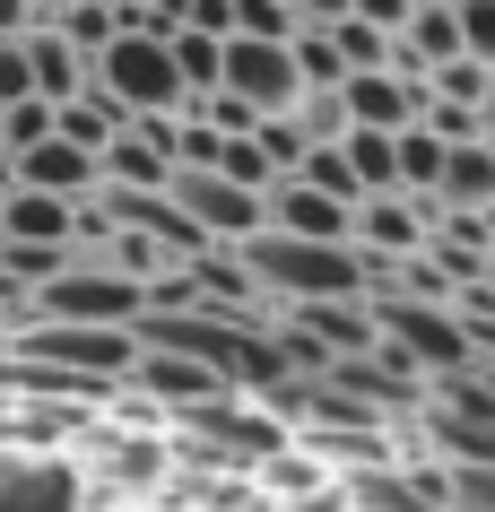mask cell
I'll return each mask as SVG.
<instances>
[{"instance_id":"1","label":"cell","mask_w":495,"mask_h":512,"mask_svg":"<svg viewBox=\"0 0 495 512\" xmlns=\"http://www.w3.org/2000/svg\"><path fill=\"white\" fill-rule=\"evenodd\" d=\"M244 270L261 287L270 313H296V304H365L374 278H365V252L357 243H304V235H261L244 243Z\"/></svg>"},{"instance_id":"2","label":"cell","mask_w":495,"mask_h":512,"mask_svg":"<svg viewBox=\"0 0 495 512\" xmlns=\"http://www.w3.org/2000/svg\"><path fill=\"white\" fill-rule=\"evenodd\" d=\"M87 87L105 96L122 122H148V113H183L192 96H183V70H174V35H148V27H122L96 53V70H87Z\"/></svg>"},{"instance_id":"3","label":"cell","mask_w":495,"mask_h":512,"mask_svg":"<svg viewBox=\"0 0 495 512\" xmlns=\"http://www.w3.org/2000/svg\"><path fill=\"white\" fill-rule=\"evenodd\" d=\"M139 313H148V287H139V278H122L113 261H96V252H70V261H61V278H44V287H35V322L139 330Z\"/></svg>"},{"instance_id":"4","label":"cell","mask_w":495,"mask_h":512,"mask_svg":"<svg viewBox=\"0 0 495 512\" xmlns=\"http://www.w3.org/2000/svg\"><path fill=\"white\" fill-rule=\"evenodd\" d=\"M165 200L192 217L200 243H218V252H244V243L270 226V200H261V191H244L235 174H218V165H209V174H174V183H165Z\"/></svg>"},{"instance_id":"5","label":"cell","mask_w":495,"mask_h":512,"mask_svg":"<svg viewBox=\"0 0 495 512\" xmlns=\"http://www.w3.org/2000/svg\"><path fill=\"white\" fill-rule=\"evenodd\" d=\"M226 96L252 113V122H278V113L304 105V79H296V53L287 44H261V35H226Z\"/></svg>"},{"instance_id":"6","label":"cell","mask_w":495,"mask_h":512,"mask_svg":"<svg viewBox=\"0 0 495 512\" xmlns=\"http://www.w3.org/2000/svg\"><path fill=\"white\" fill-rule=\"evenodd\" d=\"M348 243H357L365 261H417V252L435 243V200L374 191V200H357V217H348Z\"/></svg>"},{"instance_id":"7","label":"cell","mask_w":495,"mask_h":512,"mask_svg":"<svg viewBox=\"0 0 495 512\" xmlns=\"http://www.w3.org/2000/svg\"><path fill=\"white\" fill-rule=\"evenodd\" d=\"M339 486H348V512H443V460L426 452H400L391 469H365Z\"/></svg>"},{"instance_id":"8","label":"cell","mask_w":495,"mask_h":512,"mask_svg":"<svg viewBox=\"0 0 495 512\" xmlns=\"http://www.w3.org/2000/svg\"><path fill=\"white\" fill-rule=\"evenodd\" d=\"M339 105H348V131H409L417 113H426V79H400V70H357V79L339 87Z\"/></svg>"},{"instance_id":"9","label":"cell","mask_w":495,"mask_h":512,"mask_svg":"<svg viewBox=\"0 0 495 512\" xmlns=\"http://www.w3.org/2000/svg\"><path fill=\"white\" fill-rule=\"evenodd\" d=\"M0 243H44V252H79V200L9 183L0 191Z\"/></svg>"},{"instance_id":"10","label":"cell","mask_w":495,"mask_h":512,"mask_svg":"<svg viewBox=\"0 0 495 512\" xmlns=\"http://www.w3.org/2000/svg\"><path fill=\"white\" fill-rule=\"evenodd\" d=\"M348 217L357 209H339L330 191H313V183H270V235H304V243H348Z\"/></svg>"},{"instance_id":"11","label":"cell","mask_w":495,"mask_h":512,"mask_svg":"<svg viewBox=\"0 0 495 512\" xmlns=\"http://www.w3.org/2000/svg\"><path fill=\"white\" fill-rule=\"evenodd\" d=\"M287 330H304L330 365H348V356H374V304H296V313H278Z\"/></svg>"},{"instance_id":"12","label":"cell","mask_w":495,"mask_h":512,"mask_svg":"<svg viewBox=\"0 0 495 512\" xmlns=\"http://www.w3.org/2000/svg\"><path fill=\"white\" fill-rule=\"evenodd\" d=\"M18 183L27 191H53V200H96V157L87 148H70V139H44V148H27L18 157Z\"/></svg>"},{"instance_id":"13","label":"cell","mask_w":495,"mask_h":512,"mask_svg":"<svg viewBox=\"0 0 495 512\" xmlns=\"http://www.w3.org/2000/svg\"><path fill=\"white\" fill-rule=\"evenodd\" d=\"M435 209H461V217H487V209H495V157H487V139H461V148H443Z\"/></svg>"},{"instance_id":"14","label":"cell","mask_w":495,"mask_h":512,"mask_svg":"<svg viewBox=\"0 0 495 512\" xmlns=\"http://www.w3.org/2000/svg\"><path fill=\"white\" fill-rule=\"evenodd\" d=\"M27 70H35V96H44V105H70V96H87V61L70 53V35L53 27V18H44V27L27 35Z\"/></svg>"},{"instance_id":"15","label":"cell","mask_w":495,"mask_h":512,"mask_svg":"<svg viewBox=\"0 0 495 512\" xmlns=\"http://www.w3.org/2000/svg\"><path fill=\"white\" fill-rule=\"evenodd\" d=\"M53 131L70 139V148H87V157H105L113 139H122V113H113L105 96H96V87H87V96H70V105L53 113Z\"/></svg>"},{"instance_id":"16","label":"cell","mask_w":495,"mask_h":512,"mask_svg":"<svg viewBox=\"0 0 495 512\" xmlns=\"http://www.w3.org/2000/svg\"><path fill=\"white\" fill-rule=\"evenodd\" d=\"M391 139H400V131H348V139H339L365 200H374V191H400V148H391Z\"/></svg>"},{"instance_id":"17","label":"cell","mask_w":495,"mask_h":512,"mask_svg":"<svg viewBox=\"0 0 495 512\" xmlns=\"http://www.w3.org/2000/svg\"><path fill=\"white\" fill-rule=\"evenodd\" d=\"M391 148H400V191H409V200H435V183H443V139L426 131V122H409Z\"/></svg>"},{"instance_id":"18","label":"cell","mask_w":495,"mask_h":512,"mask_svg":"<svg viewBox=\"0 0 495 512\" xmlns=\"http://www.w3.org/2000/svg\"><path fill=\"white\" fill-rule=\"evenodd\" d=\"M174 70H183V96H218V79H226V44L218 35H174Z\"/></svg>"},{"instance_id":"19","label":"cell","mask_w":495,"mask_h":512,"mask_svg":"<svg viewBox=\"0 0 495 512\" xmlns=\"http://www.w3.org/2000/svg\"><path fill=\"white\" fill-rule=\"evenodd\" d=\"M487 87H495L487 61H443L435 79H426V96H435V105H461V113H478V122H487Z\"/></svg>"},{"instance_id":"20","label":"cell","mask_w":495,"mask_h":512,"mask_svg":"<svg viewBox=\"0 0 495 512\" xmlns=\"http://www.w3.org/2000/svg\"><path fill=\"white\" fill-rule=\"evenodd\" d=\"M296 183H313V191H330L339 209H357L365 191H357V174H348V148L330 139V148H304V165H296Z\"/></svg>"},{"instance_id":"21","label":"cell","mask_w":495,"mask_h":512,"mask_svg":"<svg viewBox=\"0 0 495 512\" xmlns=\"http://www.w3.org/2000/svg\"><path fill=\"white\" fill-rule=\"evenodd\" d=\"M287 53H296V79H304V87H348V61H339V44H330L322 27H296Z\"/></svg>"},{"instance_id":"22","label":"cell","mask_w":495,"mask_h":512,"mask_svg":"<svg viewBox=\"0 0 495 512\" xmlns=\"http://www.w3.org/2000/svg\"><path fill=\"white\" fill-rule=\"evenodd\" d=\"M330 44H339V61H348V79H357V70H391V35L365 27V18H339Z\"/></svg>"},{"instance_id":"23","label":"cell","mask_w":495,"mask_h":512,"mask_svg":"<svg viewBox=\"0 0 495 512\" xmlns=\"http://www.w3.org/2000/svg\"><path fill=\"white\" fill-rule=\"evenodd\" d=\"M44 139H53V105H44V96H27V105L0 113V148H9V165L27 157V148H44Z\"/></svg>"},{"instance_id":"24","label":"cell","mask_w":495,"mask_h":512,"mask_svg":"<svg viewBox=\"0 0 495 512\" xmlns=\"http://www.w3.org/2000/svg\"><path fill=\"white\" fill-rule=\"evenodd\" d=\"M252 139H261V157H270V174H278V183H287V174L304 165V148H313L296 113H278V122H252Z\"/></svg>"},{"instance_id":"25","label":"cell","mask_w":495,"mask_h":512,"mask_svg":"<svg viewBox=\"0 0 495 512\" xmlns=\"http://www.w3.org/2000/svg\"><path fill=\"white\" fill-rule=\"evenodd\" d=\"M452 18H461V53L495 70V0H452Z\"/></svg>"},{"instance_id":"26","label":"cell","mask_w":495,"mask_h":512,"mask_svg":"<svg viewBox=\"0 0 495 512\" xmlns=\"http://www.w3.org/2000/svg\"><path fill=\"white\" fill-rule=\"evenodd\" d=\"M443 512H495V469H443Z\"/></svg>"},{"instance_id":"27","label":"cell","mask_w":495,"mask_h":512,"mask_svg":"<svg viewBox=\"0 0 495 512\" xmlns=\"http://www.w3.org/2000/svg\"><path fill=\"white\" fill-rule=\"evenodd\" d=\"M27 96H35V70H27V35H18V44H0V113Z\"/></svg>"},{"instance_id":"28","label":"cell","mask_w":495,"mask_h":512,"mask_svg":"<svg viewBox=\"0 0 495 512\" xmlns=\"http://www.w3.org/2000/svg\"><path fill=\"white\" fill-rule=\"evenodd\" d=\"M348 18H365V27H383V35H400L417 18V0H348Z\"/></svg>"},{"instance_id":"29","label":"cell","mask_w":495,"mask_h":512,"mask_svg":"<svg viewBox=\"0 0 495 512\" xmlns=\"http://www.w3.org/2000/svg\"><path fill=\"white\" fill-rule=\"evenodd\" d=\"M44 18H35V0H0V44H18V35H35Z\"/></svg>"},{"instance_id":"30","label":"cell","mask_w":495,"mask_h":512,"mask_svg":"<svg viewBox=\"0 0 495 512\" xmlns=\"http://www.w3.org/2000/svg\"><path fill=\"white\" fill-rule=\"evenodd\" d=\"M339 18H348V0H296V27H339Z\"/></svg>"},{"instance_id":"31","label":"cell","mask_w":495,"mask_h":512,"mask_svg":"<svg viewBox=\"0 0 495 512\" xmlns=\"http://www.w3.org/2000/svg\"><path fill=\"white\" fill-rule=\"evenodd\" d=\"M61 9H70V0H35V18H61Z\"/></svg>"},{"instance_id":"32","label":"cell","mask_w":495,"mask_h":512,"mask_svg":"<svg viewBox=\"0 0 495 512\" xmlns=\"http://www.w3.org/2000/svg\"><path fill=\"white\" fill-rule=\"evenodd\" d=\"M0 157H9V148H0Z\"/></svg>"}]
</instances>
